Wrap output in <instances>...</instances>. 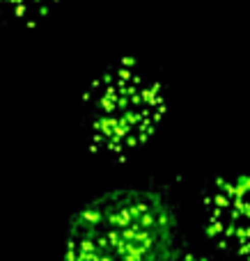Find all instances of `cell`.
Instances as JSON below:
<instances>
[{
    "instance_id": "5",
    "label": "cell",
    "mask_w": 250,
    "mask_h": 261,
    "mask_svg": "<svg viewBox=\"0 0 250 261\" xmlns=\"http://www.w3.org/2000/svg\"><path fill=\"white\" fill-rule=\"evenodd\" d=\"M172 261H218V259H211V257L200 254V252H191V250H179L177 257Z\"/></svg>"
},
{
    "instance_id": "2",
    "label": "cell",
    "mask_w": 250,
    "mask_h": 261,
    "mask_svg": "<svg viewBox=\"0 0 250 261\" xmlns=\"http://www.w3.org/2000/svg\"><path fill=\"white\" fill-rule=\"evenodd\" d=\"M168 110V85L133 58L99 71L81 96V133L96 156L124 161L161 128Z\"/></svg>"
},
{
    "instance_id": "1",
    "label": "cell",
    "mask_w": 250,
    "mask_h": 261,
    "mask_svg": "<svg viewBox=\"0 0 250 261\" xmlns=\"http://www.w3.org/2000/svg\"><path fill=\"white\" fill-rule=\"evenodd\" d=\"M179 250V213L168 193L127 186L73 211L60 261H172Z\"/></svg>"
},
{
    "instance_id": "4",
    "label": "cell",
    "mask_w": 250,
    "mask_h": 261,
    "mask_svg": "<svg viewBox=\"0 0 250 261\" xmlns=\"http://www.w3.org/2000/svg\"><path fill=\"white\" fill-rule=\"evenodd\" d=\"M60 3L62 0H0V21L37 25L55 14Z\"/></svg>"
},
{
    "instance_id": "3",
    "label": "cell",
    "mask_w": 250,
    "mask_h": 261,
    "mask_svg": "<svg viewBox=\"0 0 250 261\" xmlns=\"http://www.w3.org/2000/svg\"><path fill=\"white\" fill-rule=\"evenodd\" d=\"M202 229L218 252L250 261V172L220 174L200 195Z\"/></svg>"
}]
</instances>
